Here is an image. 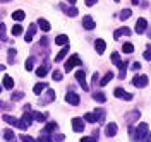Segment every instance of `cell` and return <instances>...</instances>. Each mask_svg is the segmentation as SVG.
I'll list each match as a JSON object with an SVG mask.
<instances>
[{
	"instance_id": "20",
	"label": "cell",
	"mask_w": 151,
	"mask_h": 142,
	"mask_svg": "<svg viewBox=\"0 0 151 142\" xmlns=\"http://www.w3.org/2000/svg\"><path fill=\"white\" fill-rule=\"evenodd\" d=\"M93 113H94V116H96V122L103 123V120H105V116H106V115H105V111L101 110V108H98V110H94Z\"/></svg>"
},
{
	"instance_id": "12",
	"label": "cell",
	"mask_w": 151,
	"mask_h": 142,
	"mask_svg": "<svg viewBox=\"0 0 151 142\" xmlns=\"http://www.w3.org/2000/svg\"><path fill=\"white\" fill-rule=\"evenodd\" d=\"M117 130H119L117 123H108L105 128V133H106V137H113V135H117Z\"/></svg>"
},
{
	"instance_id": "43",
	"label": "cell",
	"mask_w": 151,
	"mask_h": 142,
	"mask_svg": "<svg viewBox=\"0 0 151 142\" xmlns=\"http://www.w3.org/2000/svg\"><path fill=\"white\" fill-rule=\"evenodd\" d=\"M62 76H64V74H62V72H60V70H53V81H62Z\"/></svg>"
},
{
	"instance_id": "4",
	"label": "cell",
	"mask_w": 151,
	"mask_h": 142,
	"mask_svg": "<svg viewBox=\"0 0 151 142\" xmlns=\"http://www.w3.org/2000/svg\"><path fill=\"white\" fill-rule=\"evenodd\" d=\"M148 82H150L148 76H136L134 79H132V84L136 86V87H139V89L146 87V86H148Z\"/></svg>"
},
{
	"instance_id": "48",
	"label": "cell",
	"mask_w": 151,
	"mask_h": 142,
	"mask_svg": "<svg viewBox=\"0 0 151 142\" xmlns=\"http://www.w3.org/2000/svg\"><path fill=\"white\" fill-rule=\"evenodd\" d=\"M127 132H129V135L136 137V128H134V127H129V130H127Z\"/></svg>"
},
{
	"instance_id": "24",
	"label": "cell",
	"mask_w": 151,
	"mask_h": 142,
	"mask_svg": "<svg viewBox=\"0 0 151 142\" xmlns=\"http://www.w3.org/2000/svg\"><path fill=\"white\" fill-rule=\"evenodd\" d=\"M127 65H129V62H127V60L120 64V67H119V69H120V72H119V79H125V70H127Z\"/></svg>"
},
{
	"instance_id": "55",
	"label": "cell",
	"mask_w": 151,
	"mask_h": 142,
	"mask_svg": "<svg viewBox=\"0 0 151 142\" xmlns=\"http://www.w3.org/2000/svg\"><path fill=\"white\" fill-rule=\"evenodd\" d=\"M0 93H2V86H0Z\"/></svg>"
},
{
	"instance_id": "5",
	"label": "cell",
	"mask_w": 151,
	"mask_h": 142,
	"mask_svg": "<svg viewBox=\"0 0 151 142\" xmlns=\"http://www.w3.org/2000/svg\"><path fill=\"white\" fill-rule=\"evenodd\" d=\"M76 79H77V82L81 84V87H83L84 91L89 89L88 84H86V72H84V70H77V72H76Z\"/></svg>"
},
{
	"instance_id": "38",
	"label": "cell",
	"mask_w": 151,
	"mask_h": 142,
	"mask_svg": "<svg viewBox=\"0 0 151 142\" xmlns=\"http://www.w3.org/2000/svg\"><path fill=\"white\" fill-rule=\"evenodd\" d=\"M33 60H35L33 57H29L28 60H26V70H28V72H31V70H33Z\"/></svg>"
},
{
	"instance_id": "27",
	"label": "cell",
	"mask_w": 151,
	"mask_h": 142,
	"mask_svg": "<svg viewBox=\"0 0 151 142\" xmlns=\"http://www.w3.org/2000/svg\"><path fill=\"white\" fill-rule=\"evenodd\" d=\"M53 99H55V91H53V89H48V93H47V98H45V101H43V103H41V104L52 103Z\"/></svg>"
},
{
	"instance_id": "46",
	"label": "cell",
	"mask_w": 151,
	"mask_h": 142,
	"mask_svg": "<svg viewBox=\"0 0 151 142\" xmlns=\"http://www.w3.org/2000/svg\"><path fill=\"white\" fill-rule=\"evenodd\" d=\"M4 33H5V24H2V22H0V39H5Z\"/></svg>"
},
{
	"instance_id": "32",
	"label": "cell",
	"mask_w": 151,
	"mask_h": 142,
	"mask_svg": "<svg viewBox=\"0 0 151 142\" xmlns=\"http://www.w3.org/2000/svg\"><path fill=\"white\" fill-rule=\"evenodd\" d=\"M4 87H7V89H12V87H14V81H12V77H9V76L4 77Z\"/></svg>"
},
{
	"instance_id": "15",
	"label": "cell",
	"mask_w": 151,
	"mask_h": 142,
	"mask_svg": "<svg viewBox=\"0 0 151 142\" xmlns=\"http://www.w3.org/2000/svg\"><path fill=\"white\" fill-rule=\"evenodd\" d=\"M62 9H64V12H65L69 17H76V16L79 14V10H77V7H76V5H70V7H65V5H64Z\"/></svg>"
},
{
	"instance_id": "35",
	"label": "cell",
	"mask_w": 151,
	"mask_h": 142,
	"mask_svg": "<svg viewBox=\"0 0 151 142\" xmlns=\"http://www.w3.org/2000/svg\"><path fill=\"white\" fill-rule=\"evenodd\" d=\"M4 137H5V141L12 142V141H14V132H12L10 128H5V132H4Z\"/></svg>"
},
{
	"instance_id": "42",
	"label": "cell",
	"mask_w": 151,
	"mask_h": 142,
	"mask_svg": "<svg viewBox=\"0 0 151 142\" xmlns=\"http://www.w3.org/2000/svg\"><path fill=\"white\" fill-rule=\"evenodd\" d=\"M22 98H24V93L19 91V93H14L12 94V101H17V99H22Z\"/></svg>"
},
{
	"instance_id": "56",
	"label": "cell",
	"mask_w": 151,
	"mask_h": 142,
	"mask_svg": "<svg viewBox=\"0 0 151 142\" xmlns=\"http://www.w3.org/2000/svg\"><path fill=\"white\" fill-rule=\"evenodd\" d=\"M115 2H120V0H115Z\"/></svg>"
},
{
	"instance_id": "39",
	"label": "cell",
	"mask_w": 151,
	"mask_h": 142,
	"mask_svg": "<svg viewBox=\"0 0 151 142\" xmlns=\"http://www.w3.org/2000/svg\"><path fill=\"white\" fill-rule=\"evenodd\" d=\"M36 142H53V141H52V137H50V135L43 133V135H41V137H40V139H38Z\"/></svg>"
},
{
	"instance_id": "33",
	"label": "cell",
	"mask_w": 151,
	"mask_h": 142,
	"mask_svg": "<svg viewBox=\"0 0 151 142\" xmlns=\"http://www.w3.org/2000/svg\"><path fill=\"white\" fill-rule=\"evenodd\" d=\"M131 16H132V10L131 9H124L122 12H120V21H127Z\"/></svg>"
},
{
	"instance_id": "8",
	"label": "cell",
	"mask_w": 151,
	"mask_h": 142,
	"mask_svg": "<svg viewBox=\"0 0 151 142\" xmlns=\"http://www.w3.org/2000/svg\"><path fill=\"white\" fill-rule=\"evenodd\" d=\"M35 33H36V24H29L28 31H26V34H24V41H26V43H31Z\"/></svg>"
},
{
	"instance_id": "51",
	"label": "cell",
	"mask_w": 151,
	"mask_h": 142,
	"mask_svg": "<svg viewBox=\"0 0 151 142\" xmlns=\"http://www.w3.org/2000/svg\"><path fill=\"white\" fill-rule=\"evenodd\" d=\"M132 69H134V70H139V69H141V65L136 62V64H132Z\"/></svg>"
},
{
	"instance_id": "34",
	"label": "cell",
	"mask_w": 151,
	"mask_h": 142,
	"mask_svg": "<svg viewBox=\"0 0 151 142\" xmlns=\"http://www.w3.org/2000/svg\"><path fill=\"white\" fill-rule=\"evenodd\" d=\"M122 51L124 53H132V51H134V45H132V43H124Z\"/></svg>"
},
{
	"instance_id": "13",
	"label": "cell",
	"mask_w": 151,
	"mask_h": 142,
	"mask_svg": "<svg viewBox=\"0 0 151 142\" xmlns=\"http://www.w3.org/2000/svg\"><path fill=\"white\" fill-rule=\"evenodd\" d=\"M83 26H84V29H88V31H91V29H94V21H93V17L91 16H86L84 19H83Z\"/></svg>"
},
{
	"instance_id": "22",
	"label": "cell",
	"mask_w": 151,
	"mask_h": 142,
	"mask_svg": "<svg viewBox=\"0 0 151 142\" xmlns=\"http://www.w3.org/2000/svg\"><path fill=\"white\" fill-rule=\"evenodd\" d=\"M139 116H141V113H139V111H137V110H134V111H131V113L127 115V122H129V123L136 122V120H137V118H139Z\"/></svg>"
},
{
	"instance_id": "3",
	"label": "cell",
	"mask_w": 151,
	"mask_h": 142,
	"mask_svg": "<svg viewBox=\"0 0 151 142\" xmlns=\"http://www.w3.org/2000/svg\"><path fill=\"white\" fill-rule=\"evenodd\" d=\"M81 64H83V62H81L79 55H72V57H70V58L65 62V67H64V69H65V72H70V70H72L76 65H81Z\"/></svg>"
},
{
	"instance_id": "14",
	"label": "cell",
	"mask_w": 151,
	"mask_h": 142,
	"mask_svg": "<svg viewBox=\"0 0 151 142\" xmlns=\"http://www.w3.org/2000/svg\"><path fill=\"white\" fill-rule=\"evenodd\" d=\"M129 34H131V29L129 28H120V29H117V31L113 33V38L119 39L120 36H129Z\"/></svg>"
},
{
	"instance_id": "29",
	"label": "cell",
	"mask_w": 151,
	"mask_h": 142,
	"mask_svg": "<svg viewBox=\"0 0 151 142\" xmlns=\"http://www.w3.org/2000/svg\"><path fill=\"white\" fill-rule=\"evenodd\" d=\"M55 128H57V123L55 122H50V123H47V127L43 128V133H52Z\"/></svg>"
},
{
	"instance_id": "50",
	"label": "cell",
	"mask_w": 151,
	"mask_h": 142,
	"mask_svg": "<svg viewBox=\"0 0 151 142\" xmlns=\"http://www.w3.org/2000/svg\"><path fill=\"white\" fill-rule=\"evenodd\" d=\"M84 2H86V5H88V7H91V5L96 4V0H84Z\"/></svg>"
},
{
	"instance_id": "30",
	"label": "cell",
	"mask_w": 151,
	"mask_h": 142,
	"mask_svg": "<svg viewBox=\"0 0 151 142\" xmlns=\"http://www.w3.org/2000/svg\"><path fill=\"white\" fill-rule=\"evenodd\" d=\"M112 64L117 67H120V64H122V60H120V55L117 53V51H113L112 53Z\"/></svg>"
},
{
	"instance_id": "37",
	"label": "cell",
	"mask_w": 151,
	"mask_h": 142,
	"mask_svg": "<svg viewBox=\"0 0 151 142\" xmlns=\"http://www.w3.org/2000/svg\"><path fill=\"white\" fill-rule=\"evenodd\" d=\"M21 33H24V31H22V26H19V24H16V26L12 28V34H14V36H19Z\"/></svg>"
},
{
	"instance_id": "7",
	"label": "cell",
	"mask_w": 151,
	"mask_h": 142,
	"mask_svg": "<svg viewBox=\"0 0 151 142\" xmlns=\"http://www.w3.org/2000/svg\"><path fill=\"white\" fill-rule=\"evenodd\" d=\"M65 101L69 104H72V106H77V104L81 103V98H79V94H76V93H67Z\"/></svg>"
},
{
	"instance_id": "41",
	"label": "cell",
	"mask_w": 151,
	"mask_h": 142,
	"mask_svg": "<svg viewBox=\"0 0 151 142\" xmlns=\"http://www.w3.org/2000/svg\"><path fill=\"white\" fill-rule=\"evenodd\" d=\"M52 141H53V142H64V141H65V135H64V133H57Z\"/></svg>"
},
{
	"instance_id": "52",
	"label": "cell",
	"mask_w": 151,
	"mask_h": 142,
	"mask_svg": "<svg viewBox=\"0 0 151 142\" xmlns=\"http://www.w3.org/2000/svg\"><path fill=\"white\" fill-rule=\"evenodd\" d=\"M69 4H72V5H76V0H67Z\"/></svg>"
},
{
	"instance_id": "47",
	"label": "cell",
	"mask_w": 151,
	"mask_h": 142,
	"mask_svg": "<svg viewBox=\"0 0 151 142\" xmlns=\"http://www.w3.org/2000/svg\"><path fill=\"white\" fill-rule=\"evenodd\" d=\"M81 142H96V139H94V137H83Z\"/></svg>"
},
{
	"instance_id": "40",
	"label": "cell",
	"mask_w": 151,
	"mask_h": 142,
	"mask_svg": "<svg viewBox=\"0 0 151 142\" xmlns=\"http://www.w3.org/2000/svg\"><path fill=\"white\" fill-rule=\"evenodd\" d=\"M144 60H151V45H148L144 50Z\"/></svg>"
},
{
	"instance_id": "36",
	"label": "cell",
	"mask_w": 151,
	"mask_h": 142,
	"mask_svg": "<svg viewBox=\"0 0 151 142\" xmlns=\"http://www.w3.org/2000/svg\"><path fill=\"white\" fill-rule=\"evenodd\" d=\"M83 120H84V122H89V123H94L96 122V116H94V113L91 111V113H86Z\"/></svg>"
},
{
	"instance_id": "16",
	"label": "cell",
	"mask_w": 151,
	"mask_h": 142,
	"mask_svg": "<svg viewBox=\"0 0 151 142\" xmlns=\"http://www.w3.org/2000/svg\"><path fill=\"white\" fill-rule=\"evenodd\" d=\"M24 17H26V12H24V10H16V12H12V19L16 21V22H22Z\"/></svg>"
},
{
	"instance_id": "11",
	"label": "cell",
	"mask_w": 151,
	"mask_h": 142,
	"mask_svg": "<svg viewBox=\"0 0 151 142\" xmlns=\"http://www.w3.org/2000/svg\"><path fill=\"white\" fill-rule=\"evenodd\" d=\"M94 50H96V53L103 55V51L106 50V43H105V39H96V41H94Z\"/></svg>"
},
{
	"instance_id": "10",
	"label": "cell",
	"mask_w": 151,
	"mask_h": 142,
	"mask_svg": "<svg viewBox=\"0 0 151 142\" xmlns=\"http://www.w3.org/2000/svg\"><path fill=\"white\" fill-rule=\"evenodd\" d=\"M148 28V21L146 19H137V22H136V33H137V34H142V33H144V29Z\"/></svg>"
},
{
	"instance_id": "53",
	"label": "cell",
	"mask_w": 151,
	"mask_h": 142,
	"mask_svg": "<svg viewBox=\"0 0 151 142\" xmlns=\"http://www.w3.org/2000/svg\"><path fill=\"white\" fill-rule=\"evenodd\" d=\"M132 4H134V5H136V4H139V0H131Z\"/></svg>"
},
{
	"instance_id": "49",
	"label": "cell",
	"mask_w": 151,
	"mask_h": 142,
	"mask_svg": "<svg viewBox=\"0 0 151 142\" xmlns=\"http://www.w3.org/2000/svg\"><path fill=\"white\" fill-rule=\"evenodd\" d=\"M142 142H151V133L148 132L146 135H144V139H142Z\"/></svg>"
},
{
	"instance_id": "6",
	"label": "cell",
	"mask_w": 151,
	"mask_h": 142,
	"mask_svg": "<svg viewBox=\"0 0 151 142\" xmlns=\"http://www.w3.org/2000/svg\"><path fill=\"white\" fill-rule=\"evenodd\" d=\"M113 96H115V98H122V99H125V101H131L132 99V94L131 93H125L122 87H117V89L113 91Z\"/></svg>"
},
{
	"instance_id": "19",
	"label": "cell",
	"mask_w": 151,
	"mask_h": 142,
	"mask_svg": "<svg viewBox=\"0 0 151 142\" xmlns=\"http://www.w3.org/2000/svg\"><path fill=\"white\" fill-rule=\"evenodd\" d=\"M112 79H113V72H106V74L100 79V86H101V87H103V86H106L110 81H112Z\"/></svg>"
},
{
	"instance_id": "31",
	"label": "cell",
	"mask_w": 151,
	"mask_h": 142,
	"mask_svg": "<svg viewBox=\"0 0 151 142\" xmlns=\"http://www.w3.org/2000/svg\"><path fill=\"white\" fill-rule=\"evenodd\" d=\"M4 122L9 123V125H16V127H17L19 120H16V118H14V116H10V115H4Z\"/></svg>"
},
{
	"instance_id": "54",
	"label": "cell",
	"mask_w": 151,
	"mask_h": 142,
	"mask_svg": "<svg viewBox=\"0 0 151 142\" xmlns=\"http://www.w3.org/2000/svg\"><path fill=\"white\" fill-rule=\"evenodd\" d=\"M2 70H5V65H0V72H2Z\"/></svg>"
},
{
	"instance_id": "21",
	"label": "cell",
	"mask_w": 151,
	"mask_h": 142,
	"mask_svg": "<svg viewBox=\"0 0 151 142\" xmlns=\"http://www.w3.org/2000/svg\"><path fill=\"white\" fill-rule=\"evenodd\" d=\"M55 43L57 45H60V46H62V45L65 46V45H69V38H67L65 34H58V36L55 38Z\"/></svg>"
},
{
	"instance_id": "45",
	"label": "cell",
	"mask_w": 151,
	"mask_h": 142,
	"mask_svg": "<svg viewBox=\"0 0 151 142\" xmlns=\"http://www.w3.org/2000/svg\"><path fill=\"white\" fill-rule=\"evenodd\" d=\"M21 142H36V141L29 135H21Z\"/></svg>"
},
{
	"instance_id": "1",
	"label": "cell",
	"mask_w": 151,
	"mask_h": 142,
	"mask_svg": "<svg viewBox=\"0 0 151 142\" xmlns=\"http://www.w3.org/2000/svg\"><path fill=\"white\" fill-rule=\"evenodd\" d=\"M33 120H35V118H33V113H31V111H26V113L22 115V120L17 122V127L21 128V130H26L29 125L33 123Z\"/></svg>"
},
{
	"instance_id": "28",
	"label": "cell",
	"mask_w": 151,
	"mask_h": 142,
	"mask_svg": "<svg viewBox=\"0 0 151 142\" xmlns=\"http://www.w3.org/2000/svg\"><path fill=\"white\" fill-rule=\"evenodd\" d=\"M93 99L96 101V103H105V101H106V96H105L103 93H94Z\"/></svg>"
},
{
	"instance_id": "9",
	"label": "cell",
	"mask_w": 151,
	"mask_h": 142,
	"mask_svg": "<svg viewBox=\"0 0 151 142\" xmlns=\"http://www.w3.org/2000/svg\"><path fill=\"white\" fill-rule=\"evenodd\" d=\"M72 128H74V132H83L84 130V120L83 118H72Z\"/></svg>"
},
{
	"instance_id": "2",
	"label": "cell",
	"mask_w": 151,
	"mask_h": 142,
	"mask_svg": "<svg viewBox=\"0 0 151 142\" xmlns=\"http://www.w3.org/2000/svg\"><path fill=\"white\" fill-rule=\"evenodd\" d=\"M148 132H150V125H148L146 122L139 123V125H137V128H136V137H134V139H136V141H142V139H144V135H146Z\"/></svg>"
},
{
	"instance_id": "17",
	"label": "cell",
	"mask_w": 151,
	"mask_h": 142,
	"mask_svg": "<svg viewBox=\"0 0 151 142\" xmlns=\"http://www.w3.org/2000/svg\"><path fill=\"white\" fill-rule=\"evenodd\" d=\"M38 28L41 31H45V33H48L50 31V22L47 19H38Z\"/></svg>"
},
{
	"instance_id": "25",
	"label": "cell",
	"mask_w": 151,
	"mask_h": 142,
	"mask_svg": "<svg viewBox=\"0 0 151 142\" xmlns=\"http://www.w3.org/2000/svg\"><path fill=\"white\" fill-rule=\"evenodd\" d=\"M33 118L36 122H47V115L41 113V111H33Z\"/></svg>"
},
{
	"instance_id": "44",
	"label": "cell",
	"mask_w": 151,
	"mask_h": 142,
	"mask_svg": "<svg viewBox=\"0 0 151 142\" xmlns=\"http://www.w3.org/2000/svg\"><path fill=\"white\" fill-rule=\"evenodd\" d=\"M14 57H16V50L10 48L9 50V64H14Z\"/></svg>"
},
{
	"instance_id": "23",
	"label": "cell",
	"mask_w": 151,
	"mask_h": 142,
	"mask_svg": "<svg viewBox=\"0 0 151 142\" xmlns=\"http://www.w3.org/2000/svg\"><path fill=\"white\" fill-rule=\"evenodd\" d=\"M67 51H69V46L65 45V46H64L62 50H60V51H58V55L55 57V62H62V60H64V57L67 55Z\"/></svg>"
},
{
	"instance_id": "18",
	"label": "cell",
	"mask_w": 151,
	"mask_h": 142,
	"mask_svg": "<svg viewBox=\"0 0 151 142\" xmlns=\"http://www.w3.org/2000/svg\"><path fill=\"white\" fill-rule=\"evenodd\" d=\"M48 67H50V64H45V65L38 67V69H36V76L38 77H45L48 74Z\"/></svg>"
},
{
	"instance_id": "26",
	"label": "cell",
	"mask_w": 151,
	"mask_h": 142,
	"mask_svg": "<svg viewBox=\"0 0 151 142\" xmlns=\"http://www.w3.org/2000/svg\"><path fill=\"white\" fill-rule=\"evenodd\" d=\"M45 87H48V86L43 84V82H38V84H35V87H33V93H35V94H41Z\"/></svg>"
}]
</instances>
